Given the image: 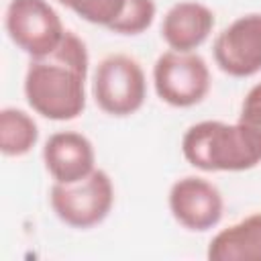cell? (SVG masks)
<instances>
[{
    "mask_svg": "<svg viewBox=\"0 0 261 261\" xmlns=\"http://www.w3.org/2000/svg\"><path fill=\"white\" fill-rule=\"evenodd\" d=\"M90 55L86 43L71 31L49 55L31 57L24 73L29 106L49 120L77 118L86 108V77Z\"/></svg>",
    "mask_w": 261,
    "mask_h": 261,
    "instance_id": "6da1fadb",
    "label": "cell"
},
{
    "mask_svg": "<svg viewBox=\"0 0 261 261\" xmlns=\"http://www.w3.org/2000/svg\"><path fill=\"white\" fill-rule=\"evenodd\" d=\"M181 153L202 171H245L261 163V141L239 120H202L184 133Z\"/></svg>",
    "mask_w": 261,
    "mask_h": 261,
    "instance_id": "7a4b0ae2",
    "label": "cell"
},
{
    "mask_svg": "<svg viewBox=\"0 0 261 261\" xmlns=\"http://www.w3.org/2000/svg\"><path fill=\"white\" fill-rule=\"evenodd\" d=\"M92 96L98 108L110 116L135 114L147 98V77L141 63L124 53L106 55L96 65Z\"/></svg>",
    "mask_w": 261,
    "mask_h": 261,
    "instance_id": "3957f363",
    "label": "cell"
},
{
    "mask_svg": "<svg viewBox=\"0 0 261 261\" xmlns=\"http://www.w3.org/2000/svg\"><path fill=\"white\" fill-rule=\"evenodd\" d=\"M55 216L71 228H92L100 224L114 204V186L104 169H94L80 181H55L49 192Z\"/></svg>",
    "mask_w": 261,
    "mask_h": 261,
    "instance_id": "277c9868",
    "label": "cell"
},
{
    "mask_svg": "<svg viewBox=\"0 0 261 261\" xmlns=\"http://www.w3.org/2000/svg\"><path fill=\"white\" fill-rule=\"evenodd\" d=\"M153 86L157 96L175 108L200 104L210 92V69L202 55L194 51H165L153 65Z\"/></svg>",
    "mask_w": 261,
    "mask_h": 261,
    "instance_id": "5b68a950",
    "label": "cell"
},
{
    "mask_svg": "<svg viewBox=\"0 0 261 261\" xmlns=\"http://www.w3.org/2000/svg\"><path fill=\"white\" fill-rule=\"evenodd\" d=\"M4 27L10 41L31 57L49 55L65 37L63 22L49 0H10Z\"/></svg>",
    "mask_w": 261,
    "mask_h": 261,
    "instance_id": "8992f818",
    "label": "cell"
},
{
    "mask_svg": "<svg viewBox=\"0 0 261 261\" xmlns=\"http://www.w3.org/2000/svg\"><path fill=\"white\" fill-rule=\"evenodd\" d=\"M220 71L232 77H251L261 71V12L234 18L218 33L212 45Z\"/></svg>",
    "mask_w": 261,
    "mask_h": 261,
    "instance_id": "52a82bcc",
    "label": "cell"
},
{
    "mask_svg": "<svg viewBox=\"0 0 261 261\" xmlns=\"http://www.w3.org/2000/svg\"><path fill=\"white\" fill-rule=\"evenodd\" d=\"M169 212L184 228L204 232L214 228L224 212V200L220 190L198 175H186L169 188Z\"/></svg>",
    "mask_w": 261,
    "mask_h": 261,
    "instance_id": "ba28073f",
    "label": "cell"
},
{
    "mask_svg": "<svg viewBox=\"0 0 261 261\" xmlns=\"http://www.w3.org/2000/svg\"><path fill=\"white\" fill-rule=\"evenodd\" d=\"M43 163L55 181L73 184L96 169V151L86 135L77 130H59L45 141Z\"/></svg>",
    "mask_w": 261,
    "mask_h": 261,
    "instance_id": "9c48e42d",
    "label": "cell"
},
{
    "mask_svg": "<svg viewBox=\"0 0 261 261\" xmlns=\"http://www.w3.org/2000/svg\"><path fill=\"white\" fill-rule=\"evenodd\" d=\"M214 12L196 0L175 2L161 20V37L173 51L198 49L214 29Z\"/></svg>",
    "mask_w": 261,
    "mask_h": 261,
    "instance_id": "30bf717a",
    "label": "cell"
},
{
    "mask_svg": "<svg viewBox=\"0 0 261 261\" xmlns=\"http://www.w3.org/2000/svg\"><path fill=\"white\" fill-rule=\"evenodd\" d=\"M206 257L210 261H261V212L216 232Z\"/></svg>",
    "mask_w": 261,
    "mask_h": 261,
    "instance_id": "8fae6325",
    "label": "cell"
},
{
    "mask_svg": "<svg viewBox=\"0 0 261 261\" xmlns=\"http://www.w3.org/2000/svg\"><path fill=\"white\" fill-rule=\"evenodd\" d=\"M39 141V126L35 118L20 108L0 110V151L6 157L27 155Z\"/></svg>",
    "mask_w": 261,
    "mask_h": 261,
    "instance_id": "7c38bea8",
    "label": "cell"
},
{
    "mask_svg": "<svg viewBox=\"0 0 261 261\" xmlns=\"http://www.w3.org/2000/svg\"><path fill=\"white\" fill-rule=\"evenodd\" d=\"M59 4L73 10L80 18L92 24L110 29L122 14L126 0H57Z\"/></svg>",
    "mask_w": 261,
    "mask_h": 261,
    "instance_id": "4fadbf2b",
    "label": "cell"
},
{
    "mask_svg": "<svg viewBox=\"0 0 261 261\" xmlns=\"http://www.w3.org/2000/svg\"><path fill=\"white\" fill-rule=\"evenodd\" d=\"M155 0H126L120 18L108 29L118 35H141L155 20Z\"/></svg>",
    "mask_w": 261,
    "mask_h": 261,
    "instance_id": "5bb4252c",
    "label": "cell"
},
{
    "mask_svg": "<svg viewBox=\"0 0 261 261\" xmlns=\"http://www.w3.org/2000/svg\"><path fill=\"white\" fill-rule=\"evenodd\" d=\"M239 122L243 126H247L261 141V82L255 84L247 92V96H245V100L241 104Z\"/></svg>",
    "mask_w": 261,
    "mask_h": 261,
    "instance_id": "9a60e30c",
    "label": "cell"
}]
</instances>
